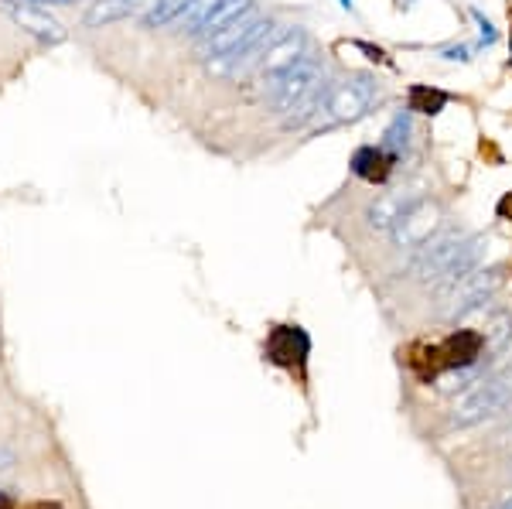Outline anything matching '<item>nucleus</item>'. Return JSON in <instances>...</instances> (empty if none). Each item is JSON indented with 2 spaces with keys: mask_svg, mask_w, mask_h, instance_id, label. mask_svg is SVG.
I'll return each mask as SVG.
<instances>
[{
  "mask_svg": "<svg viewBox=\"0 0 512 509\" xmlns=\"http://www.w3.org/2000/svg\"><path fill=\"white\" fill-rule=\"evenodd\" d=\"M485 257V240L482 236H465V233H444L441 240L417 253L410 277L420 284H454L461 277H468L478 267V260Z\"/></svg>",
  "mask_w": 512,
  "mask_h": 509,
  "instance_id": "f257e3e1",
  "label": "nucleus"
},
{
  "mask_svg": "<svg viewBox=\"0 0 512 509\" xmlns=\"http://www.w3.org/2000/svg\"><path fill=\"white\" fill-rule=\"evenodd\" d=\"M512 407V373L489 376V380H478L475 387H468L448 410L451 428H475L492 417L506 414Z\"/></svg>",
  "mask_w": 512,
  "mask_h": 509,
  "instance_id": "f03ea898",
  "label": "nucleus"
},
{
  "mask_svg": "<svg viewBox=\"0 0 512 509\" xmlns=\"http://www.w3.org/2000/svg\"><path fill=\"white\" fill-rule=\"evenodd\" d=\"M376 100H379V79L355 72V76H345L328 86L325 106H321L318 120L325 123V127H332V123H355L373 110Z\"/></svg>",
  "mask_w": 512,
  "mask_h": 509,
  "instance_id": "7ed1b4c3",
  "label": "nucleus"
},
{
  "mask_svg": "<svg viewBox=\"0 0 512 509\" xmlns=\"http://www.w3.org/2000/svg\"><path fill=\"white\" fill-rule=\"evenodd\" d=\"M321 86H325V69L311 59H301V62H294L291 69L280 72V76L263 82V96H267L270 110L287 117L294 106H301L311 93H318Z\"/></svg>",
  "mask_w": 512,
  "mask_h": 509,
  "instance_id": "20e7f679",
  "label": "nucleus"
},
{
  "mask_svg": "<svg viewBox=\"0 0 512 509\" xmlns=\"http://www.w3.org/2000/svg\"><path fill=\"white\" fill-rule=\"evenodd\" d=\"M277 21L270 18H260V14H246V18H239L233 24H226V28L212 31V35L198 38L195 45V55L205 62H219V59H229V55H239L243 48H250L256 38L263 35L267 28H274Z\"/></svg>",
  "mask_w": 512,
  "mask_h": 509,
  "instance_id": "39448f33",
  "label": "nucleus"
},
{
  "mask_svg": "<svg viewBox=\"0 0 512 509\" xmlns=\"http://www.w3.org/2000/svg\"><path fill=\"white\" fill-rule=\"evenodd\" d=\"M437 229H441V205L431 199H417L400 219H396L390 233L400 250H420L424 243H431V236Z\"/></svg>",
  "mask_w": 512,
  "mask_h": 509,
  "instance_id": "423d86ee",
  "label": "nucleus"
},
{
  "mask_svg": "<svg viewBox=\"0 0 512 509\" xmlns=\"http://www.w3.org/2000/svg\"><path fill=\"white\" fill-rule=\"evenodd\" d=\"M499 287V270H472L468 277H461V281L448 284V305L441 308L444 318H458L465 315V311H472L482 305L485 298Z\"/></svg>",
  "mask_w": 512,
  "mask_h": 509,
  "instance_id": "0eeeda50",
  "label": "nucleus"
},
{
  "mask_svg": "<svg viewBox=\"0 0 512 509\" xmlns=\"http://www.w3.org/2000/svg\"><path fill=\"white\" fill-rule=\"evenodd\" d=\"M0 11L18 24L21 31L35 35L38 41H45V45H59V41H65V28L45 11V7L24 4V0H0Z\"/></svg>",
  "mask_w": 512,
  "mask_h": 509,
  "instance_id": "6e6552de",
  "label": "nucleus"
},
{
  "mask_svg": "<svg viewBox=\"0 0 512 509\" xmlns=\"http://www.w3.org/2000/svg\"><path fill=\"white\" fill-rule=\"evenodd\" d=\"M304 48H308V35H304V28L287 24V31L267 48V55H263V62H260V69H256V72L263 76V82L274 79L284 69H291L294 62L304 59Z\"/></svg>",
  "mask_w": 512,
  "mask_h": 509,
  "instance_id": "1a4fd4ad",
  "label": "nucleus"
},
{
  "mask_svg": "<svg viewBox=\"0 0 512 509\" xmlns=\"http://www.w3.org/2000/svg\"><path fill=\"white\" fill-rule=\"evenodd\" d=\"M396 164H400V161H396L383 144H379V147H359V151L352 154V171L369 185H383L386 178L393 175Z\"/></svg>",
  "mask_w": 512,
  "mask_h": 509,
  "instance_id": "9d476101",
  "label": "nucleus"
},
{
  "mask_svg": "<svg viewBox=\"0 0 512 509\" xmlns=\"http://www.w3.org/2000/svg\"><path fill=\"white\" fill-rule=\"evenodd\" d=\"M417 199H420V195H410V192H383V195H376V199L369 202V209H366V223L373 226V229H383V233H390L396 219H400Z\"/></svg>",
  "mask_w": 512,
  "mask_h": 509,
  "instance_id": "9b49d317",
  "label": "nucleus"
},
{
  "mask_svg": "<svg viewBox=\"0 0 512 509\" xmlns=\"http://www.w3.org/2000/svg\"><path fill=\"white\" fill-rule=\"evenodd\" d=\"M154 0H93V7L86 11L82 24L86 28H103V24H113V21H127L134 14H144Z\"/></svg>",
  "mask_w": 512,
  "mask_h": 509,
  "instance_id": "f8f14e48",
  "label": "nucleus"
},
{
  "mask_svg": "<svg viewBox=\"0 0 512 509\" xmlns=\"http://www.w3.org/2000/svg\"><path fill=\"white\" fill-rule=\"evenodd\" d=\"M222 0H188V7L175 18V31L178 35H198L205 28V21L219 11Z\"/></svg>",
  "mask_w": 512,
  "mask_h": 509,
  "instance_id": "ddd939ff",
  "label": "nucleus"
},
{
  "mask_svg": "<svg viewBox=\"0 0 512 509\" xmlns=\"http://www.w3.org/2000/svg\"><path fill=\"white\" fill-rule=\"evenodd\" d=\"M410 134H414V120H410V110H403V113H396V117L390 120V127H386V134H383V141H379V144H383L386 151L400 161L403 151L410 147Z\"/></svg>",
  "mask_w": 512,
  "mask_h": 509,
  "instance_id": "4468645a",
  "label": "nucleus"
},
{
  "mask_svg": "<svg viewBox=\"0 0 512 509\" xmlns=\"http://www.w3.org/2000/svg\"><path fill=\"white\" fill-rule=\"evenodd\" d=\"M451 103V96L444 89H431V86H410V113H424V117H437L444 106Z\"/></svg>",
  "mask_w": 512,
  "mask_h": 509,
  "instance_id": "2eb2a0df",
  "label": "nucleus"
},
{
  "mask_svg": "<svg viewBox=\"0 0 512 509\" xmlns=\"http://www.w3.org/2000/svg\"><path fill=\"white\" fill-rule=\"evenodd\" d=\"M185 7H188V0H154V4L140 14V24H144L147 31L164 28V24H175V18L185 11Z\"/></svg>",
  "mask_w": 512,
  "mask_h": 509,
  "instance_id": "dca6fc26",
  "label": "nucleus"
},
{
  "mask_svg": "<svg viewBox=\"0 0 512 509\" xmlns=\"http://www.w3.org/2000/svg\"><path fill=\"white\" fill-rule=\"evenodd\" d=\"M11 465H14V455H11V451H7V448H0V472L11 469Z\"/></svg>",
  "mask_w": 512,
  "mask_h": 509,
  "instance_id": "f3484780",
  "label": "nucleus"
},
{
  "mask_svg": "<svg viewBox=\"0 0 512 509\" xmlns=\"http://www.w3.org/2000/svg\"><path fill=\"white\" fill-rule=\"evenodd\" d=\"M0 509H14V499L4 496V492H0Z\"/></svg>",
  "mask_w": 512,
  "mask_h": 509,
  "instance_id": "a211bd4d",
  "label": "nucleus"
},
{
  "mask_svg": "<svg viewBox=\"0 0 512 509\" xmlns=\"http://www.w3.org/2000/svg\"><path fill=\"white\" fill-rule=\"evenodd\" d=\"M492 509H512V496H506V499H499V503H495Z\"/></svg>",
  "mask_w": 512,
  "mask_h": 509,
  "instance_id": "6ab92c4d",
  "label": "nucleus"
},
{
  "mask_svg": "<svg viewBox=\"0 0 512 509\" xmlns=\"http://www.w3.org/2000/svg\"><path fill=\"white\" fill-rule=\"evenodd\" d=\"M502 441H506V445H512V424H509L506 431H502Z\"/></svg>",
  "mask_w": 512,
  "mask_h": 509,
  "instance_id": "aec40b11",
  "label": "nucleus"
}]
</instances>
